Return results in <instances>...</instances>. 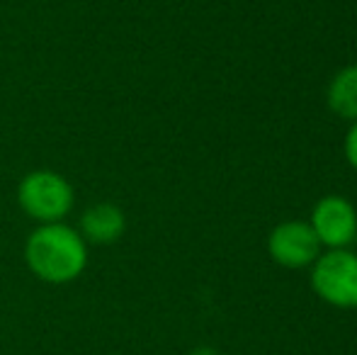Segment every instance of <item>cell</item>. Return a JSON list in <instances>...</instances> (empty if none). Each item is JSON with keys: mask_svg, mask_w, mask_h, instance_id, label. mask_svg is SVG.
I'll list each match as a JSON object with an SVG mask.
<instances>
[{"mask_svg": "<svg viewBox=\"0 0 357 355\" xmlns=\"http://www.w3.org/2000/svg\"><path fill=\"white\" fill-rule=\"evenodd\" d=\"M24 263L42 282H73L88 266V241L63 222L39 224L24 243Z\"/></svg>", "mask_w": 357, "mask_h": 355, "instance_id": "6da1fadb", "label": "cell"}, {"mask_svg": "<svg viewBox=\"0 0 357 355\" xmlns=\"http://www.w3.org/2000/svg\"><path fill=\"white\" fill-rule=\"evenodd\" d=\"M17 202L22 212L37 224L63 222L75 204V190L61 173L39 168L20 180Z\"/></svg>", "mask_w": 357, "mask_h": 355, "instance_id": "7a4b0ae2", "label": "cell"}, {"mask_svg": "<svg viewBox=\"0 0 357 355\" xmlns=\"http://www.w3.org/2000/svg\"><path fill=\"white\" fill-rule=\"evenodd\" d=\"M311 287L324 302L340 309L357 307V256L348 248H333L314 261Z\"/></svg>", "mask_w": 357, "mask_h": 355, "instance_id": "3957f363", "label": "cell"}, {"mask_svg": "<svg viewBox=\"0 0 357 355\" xmlns=\"http://www.w3.org/2000/svg\"><path fill=\"white\" fill-rule=\"evenodd\" d=\"M311 229L321 246L348 248L357 239V212L355 207L340 195H328L319 199L311 214Z\"/></svg>", "mask_w": 357, "mask_h": 355, "instance_id": "277c9868", "label": "cell"}, {"mask_svg": "<svg viewBox=\"0 0 357 355\" xmlns=\"http://www.w3.org/2000/svg\"><path fill=\"white\" fill-rule=\"evenodd\" d=\"M268 251L282 268H306L321 256V241L316 239L311 224L282 222L270 232Z\"/></svg>", "mask_w": 357, "mask_h": 355, "instance_id": "5b68a950", "label": "cell"}, {"mask_svg": "<svg viewBox=\"0 0 357 355\" xmlns=\"http://www.w3.org/2000/svg\"><path fill=\"white\" fill-rule=\"evenodd\" d=\"M127 229V217L112 202H98L88 207L80 217V236L98 246H109L119 241Z\"/></svg>", "mask_w": 357, "mask_h": 355, "instance_id": "8992f818", "label": "cell"}, {"mask_svg": "<svg viewBox=\"0 0 357 355\" xmlns=\"http://www.w3.org/2000/svg\"><path fill=\"white\" fill-rule=\"evenodd\" d=\"M328 107L340 119H357V66H345L328 86Z\"/></svg>", "mask_w": 357, "mask_h": 355, "instance_id": "52a82bcc", "label": "cell"}, {"mask_svg": "<svg viewBox=\"0 0 357 355\" xmlns=\"http://www.w3.org/2000/svg\"><path fill=\"white\" fill-rule=\"evenodd\" d=\"M345 158L350 161V166L357 171V119L350 127L348 137H345Z\"/></svg>", "mask_w": 357, "mask_h": 355, "instance_id": "ba28073f", "label": "cell"}, {"mask_svg": "<svg viewBox=\"0 0 357 355\" xmlns=\"http://www.w3.org/2000/svg\"><path fill=\"white\" fill-rule=\"evenodd\" d=\"M190 355H219V351H214V348H207V346H202V348H195Z\"/></svg>", "mask_w": 357, "mask_h": 355, "instance_id": "9c48e42d", "label": "cell"}]
</instances>
